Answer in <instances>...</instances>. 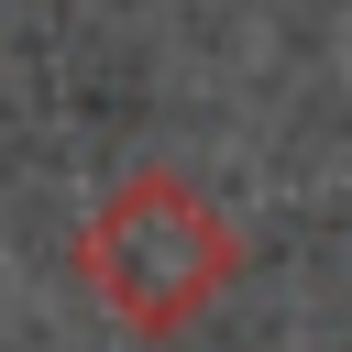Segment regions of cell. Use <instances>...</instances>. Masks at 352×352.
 <instances>
[{
  "label": "cell",
  "instance_id": "6da1fadb",
  "mask_svg": "<svg viewBox=\"0 0 352 352\" xmlns=\"http://www.w3.org/2000/svg\"><path fill=\"white\" fill-rule=\"evenodd\" d=\"M242 275V231L176 176V165H143L121 176L88 220H77V286L132 330V341H176L198 330Z\"/></svg>",
  "mask_w": 352,
  "mask_h": 352
}]
</instances>
